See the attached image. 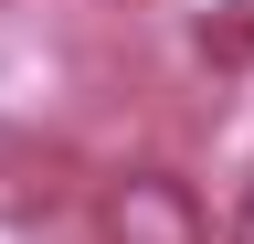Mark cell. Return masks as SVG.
Instances as JSON below:
<instances>
[{"instance_id":"obj_1","label":"cell","mask_w":254,"mask_h":244,"mask_svg":"<svg viewBox=\"0 0 254 244\" xmlns=\"http://www.w3.org/2000/svg\"><path fill=\"white\" fill-rule=\"evenodd\" d=\"M95 234L106 244H212V212L180 170H117L95 191Z\"/></svg>"},{"instance_id":"obj_2","label":"cell","mask_w":254,"mask_h":244,"mask_svg":"<svg viewBox=\"0 0 254 244\" xmlns=\"http://www.w3.org/2000/svg\"><path fill=\"white\" fill-rule=\"evenodd\" d=\"M201 64L212 75H244L254 64V0H222V11L201 21Z\"/></svg>"},{"instance_id":"obj_3","label":"cell","mask_w":254,"mask_h":244,"mask_svg":"<svg viewBox=\"0 0 254 244\" xmlns=\"http://www.w3.org/2000/svg\"><path fill=\"white\" fill-rule=\"evenodd\" d=\"M222 244H254V180H244V202H233V234Z\"/></svg>"},{"instance_id":"obj_4","label":"cell","mask_w":254,"mask_h":244,"mask_svg":"<svg viewBox=\"0 0 254 244\" xmlns=\"http://www.w3.org/2000/svg\"><path fill=\"white\" fill-rule=\"evenodd\" d=\"M127 11H138V0H127Z\"/></svg>"},{"instance_id":"obj_5","label":"cell","mask_w":254,"mask_h":244,"mask_svg":"<svg viewBox=\"0 0 254 244\" xmlns=\"http://www.w3.org/2000/svg\"><path fill=\"white\" fill-rule=\"evenodd\" d=\"M0 11H11V0H0Z\"/></svg>"}]
</instances>
